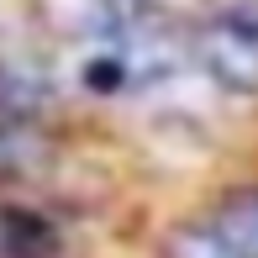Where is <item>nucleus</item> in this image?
Wrapping results in <instances>:
<instances>
[{
  "label": "nucleus",
  "mask_w": 258,
  "mask_h": 258,
  "mask_svg": "<svg viewBox=\"0 0 258 258\" xmlns=\"http://www.w3.org/2000/svg\"><path fill=\"white\" fill-rule=\"evenodd\" d=\"M169 258H237L211 227H179L169 237Z\"/></svg>",
  "instance_id": "obj_3"
},
{
  "label": "nucleus",
  "mask_w": 258,
  "mask_h": 258,
  "mask_svg": "<svg viewBox=\"0 0 258 258\" xmlns=\"http://www.w3.org/2000/svg\"><path fill=\"white\" fill-rule=\"evenodd\" d=\"M206 227L237 258H258V190H242V195H232L227 206H216Z\"/></svg>",
  "instance_id": "obj_2"
},
{
  "label": "nucleus",
  "mask_w": 258,
  "mask_h": 258,
  "mask_svg": "<svg viewBox=\"0 0 258 258\" xmlns=\"http://www.w3.org/2000/svg\"><path fill=\"white\" fill-rule=\"evenodd\" d=\"M201 58L206 69L232 90H253L258 85V16H216L201 37Z\"/></svg>",
  "instance_id": "obj_1"
}]
</instances>
